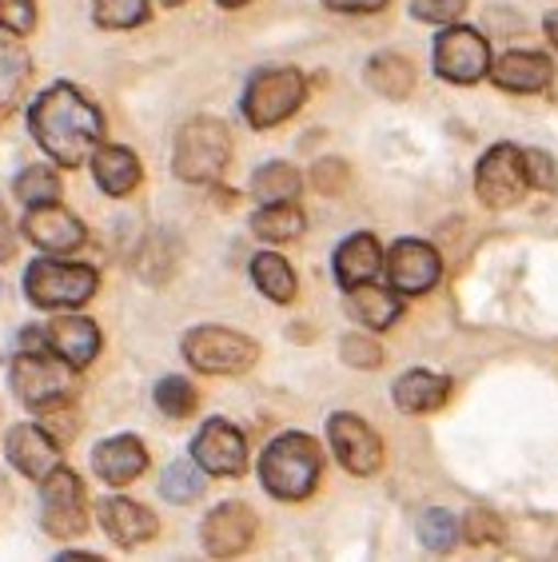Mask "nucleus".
Listing matches in <instances>:
<instances>
[{"label": "nucleus", "instance_id": "nucleus-1", "mask_svg": "<svg viewBox=\"0 0 558 562\" xmlns=\"http://www.w3.org/2000/svg\"><path fill=\"white\" fill-rule=\"evenodd\" d=\"M29 132L60 168H80L100 144L104 120L72 85H53L29 104Z\"/></svg>", "mask_w": 558, "mask_h": 562}, {"label": "nucleus", "instance_id": "nucleus-2", "mask_svg": "<svg viewBox=\"0 0 558 562\" xmlns=\"http://www.w3.org/2000/svg\"><path fill=\"white\" fill-rule=\"evenodd\" d=\"M323 471V451L312 435L288 431L271 439L264 459H259V483L264 491L283 503H300L315 491Z\"/></svg>", "mask_w": 558, "mask_h": 562}, {"label": "nucleus", "instance_id": "nucleus-3", "mask_svg": "<svg viewBox=\"0 0 558 562\" xmlns=\"http://www.w3.org/2000/svg\"><path fill=\"white\" fill-rule=\"evenodd\" d=\"M227 160H232V132L224 120L196 116L176 132L172 172L183 184H212L224 176Z\"/></svg>", "mask_w": 558, "mask_h": 562}, {"label": "nucleus", "instance_id": "nucleus-4", "mask_svg": "<svg viewBox=\"0 0 558 562\" xmlns=\"http://www.w3.org/2000/svg\"><path fill=\"white\" fill-rule=\"evenodd\" d=\"M100 288V276L88 263H65L56 260H36L24 271V295L44 307V312H72L85 307Z\"/></svg>", "mask_w": 558, "mask_h": 562}, {"label": "nucleus", "instance_id": "nucleus-5", "mask_svg": "<svg viewBox=\"0 0 558 562\" xmlns=\"http://www.w3.org/2000/svg\"><path fill=\"white\" fill-rule=\"evenodd\" d=\"M183 359L192 363L196 371H204V375H244V371L256 368L259 359V344L236 327H192L180 344Z\"/></svg>", "mask_w": 558, "mask_h": 562}, {"label": "nucleus", "instance_id": "nucleus-6", "mask_svg": "<svg viewBox=\"0 0 558 562\" xmlns=\"http://www.w3.org/2000/svg\"><path fill=\"white\" fill-rule=\"evenodd\" d=\"M308 97V80L295 68H264L252 76L244 92V116L252 128H276L291 112H300Z\"/></svg>", "mask_w": 558, "mask_h": 562}, {"label": "nucleus", "instance_id": "nucleus-7", "mask_svg": "<svg viewBox=\"0 0 558 562\" xmlns=\"http://www.w3.org/2000/svg\"><path fill=\"white\" fill-rule=\"evenodd\" d=\"M9 387L16 391V400H21L24 407L41 412L44 403L68 400V391H72V368H68L60 356H53L48 347H41V351H21L9 368Z\"/></svg>", "mask_w": 558, "mask_h": 562}, {"label": "nucleus", "instance_id": "nucleus-8", "mask_svg": "<svg viewBox=\"0 0 558 562\" xmlns=\"http://www.w3.org/2000/svg\"><path fill=\"white\" fill-rule=\"evenodd\" d=\"M41 522L44 530L60 542L80 539L88 530V503H85V483L68 471V467H56L53 475L44 479L41 491Z\"/></svg>", "mask_w": 558, "mask_h": 562}, {"label": "nucleus", "instance_id": "nucleus-9", "mask_svg": "<svg viewBox=\"0 0 558 562\" xmlns=\"http://www.w3.org/2000/svg\"><path fill=\"white\" fill-rule=\"evenodd\" d=\"M526 188H531V180H526V160L518 144H494L483 160H479L475 195L487 207H515L526 195Z\"/></svg>", "mask_w": 558, "mask_h": 562}, {"label": "nucleus", "instance_id": "nucleus-10", "mask_svg": "<svg viewBox=\"0 0 558 562\" xmlns=\"http://www.w3.org/2000/svg\"><path fill=\"white\" fill-rule=\"evenodd\" d=\"M435 72L451 85H475L491 72V48L475 29L451 24L447 33H439L435 41Z\"/></svg>", "mask_w": 558, "mask_h": 562}, {"label": "nucleus", "instance_id": "nucleus-11", "mask_svg": "<svg viewBox=\"0 0 558 562\" xmlns=\"http://www.w3.org/2000/svg\"><path fill=\"white\" fill-rule=\"evenodd\" d=\"M327 439H332L335 459L351 471V475H376L383 467V439L371 431V423H364L359 415H332L327 419Z\"/></svg>", "mask_w": 558, "mask_h": 562}, {"label": "nucleus", "instance_id": "nucleus-12", "mask_svg": "<svg viewBox=\"0 0 558 562\" xmlns=\"http://www.w3.org/2000/svg\"><path fill=\"white\" fill-rule=\"evenodd\" d=\"M192 459L204 467V475L236 479L247 467V439L227 419H208L196 435Z\"/></svg>", "mask_w": 558, "mask_h": 562}, {"label": "nucleus", "instance_id": "nucleus-13", "mask_svg": "<svg viewBox=\"0 0 558 562\" xmlns=\"http://www.w3.org/2000/svg\"><path fill=\"white\" fill-rule=\"evenodd\" d=\"M443 276L439 251L423 244V239H399L395 248L387 251V280L403 295H423L431 292Z\"/></svg>", "mask_w": 558, "mask_h": 562}, {"label": "nucleus", "instance_id": "nucleus-14", "mask_svg": "<svg viewBox=\"0 0 558 562\" xmlns=\"http://www.w3.org/2000/svg\"><path fill=\"white\" fill-rule=\"evenodd\" d=\"M24 236H29V244L53 251V256H68V251H76L85 244L88 232L68 207L48 200V204H33L24 212Z\"/></svg>", "mask_w": 558, "mask_h": 562}, {"label": "nucleus", "instance_id": "nucleus-15", "mask_svg": "<svg viewBox=\"0 0 558 562\" xmlns=\"http://www.w3.org/2000/svg\"><path fill=\"white\" fill-rule=\"evenodd\" d=\"M200 539H204V551L212 559H236L256 539V515L244 503H224V507H215L204 519Z\"/></svg>", "mask_w": 558, "mask_h": 562}, {"label": "nucleus", "instance_id": "nucleus-16", "mask_svg": "<svg viewBox=\"0 0 558 562\" xmlns=\"http://www.w3.org/2000/svg\"><path fill=\"white\" fill-rule=\"evenodd\" d=\"M4 454H9V463L16 467L24 479H33V483H44V479L60 467V447H56V439L44 431V427H33V423L12 427L9 439H4Z\"/></svg>", "mask_w": 558, "mask_h": 562}, {"label": "nucleus", "instance_id": "nucleus-17", "mask_svg": "<svg viewBox=\"0 0 558 562\" xmlns=\"http://www.w3.org/2000/svg\"><path fill=\"white\" fill-rule=\"evenodd\" d=\"M44 339H48V351L65 359L72 371L88 368L100 351V327L92 319H85V315H60V319H53Z\"/></svg>", "mask_w": 558, "mask_h": 562}, {"label": "nucleus", "instance_id": "nucleus-18", "mask_svg": "<svg viewBox=\"0 0 558 562\" xmlns=\"http://www.w3.org/2000/svg\"><path fill=\"white\" fill-rule=\"evenodd\" d=\"M100 527H104V535L116 547H140V542H148L152 535H156V515H152L148 507H140V503H132V498L124 495H112L100 503Z\"/></svg>", "mask_w": 558, "mask_h": 562}, {"label": "nucleus", "instance_id": "nucleus-19", "mask_svg": "<svg viewBox=\"0 0 558 562\" xmlns=\"http://www.w3.org/2000/svg\"><path fill=\"white\" fill-rule=\"evenodd\" d=\"M144 467H148V451L140 439L132 435H116V439H104V443L92 451V471H97L104 483L112 487H129L144 475Z\"/></svg>", "mask_w": 558, "mask_h": 562}, {"label": "nucleus", "instance_id": "nucleus-20", "mask_svg": "<svg viewBox=\"0 0 558 562\" xmlns=\"http://www.w3.org/2000/svg\"><path fill=\"white\" fill-rule=\"evenodd\" d=\"M494 85L506 92H543L555 80V65L543 53H506L503 60H491Z\"/></svg>", "mask_w": 558, "mask_h": 562}, {"label": "nucleus", "instance_id": "nucleus-21", "mask_svg": "<svg viewBox=\"0 0 558 562\" xmlns=\"http://www.w3.org/2000/svg\"><path fill=\"white\" fill-rule=\"evenodd\" d=\"M395 407L408 415H427V412H439L447 395H451V379L439 375V371H408V375L395 379Z\"/></svg>", "mask_w": 558, "mask_h": 562}, {"label": "nucleus", "instance_id": "nucleus-22", "mask_svg": "<svg viewBox=\"0 0 558 562\" xmlns=\"http://www.w3.org/2000/svg\"><path fill=\"white\" fill-rule=\"evenodd\" d=\"M379 268H383V251H379V239L371 232H355L335 251V280H339L344 292L355 283L376 280Z\"/></svg>", "mask_w": 558, "mask_h": 562}, {"label": "nucleus", "instance_id": "nucleus-23", "mask_svg": "<svg viewBox=\"0 0 558 562\" xmlns=\"http://www.w3.org/2000/svg\"><path fill=\"white\" fill-rule=\"evenodd\" d=\"M88 164H92V176L108 195H129L140 184V160L120 144H97Z\"/></svg>", "mask_w": 558, "mask_h": 562}, {"label": "nucleus", "instance_id": "nucleus-24", "mask_svg": "<svg viewBox=\"0 0 558 562\" xmlns=\"http://www.w3.org/2000/svg\"><path fill=\"white\" fill-rule=\"evenodd\" d=\"M347 312L359 319L364 327H376V331H383V327H391L403 315V303H399L395 292H387V288H379V283H355V288H347Z\"/></svg>", "mask_w": 558, "mask_h": 562}, {"label": "nucleus", "instance_id": "nucleus-25", "mask_svg": "<svg viewBox=\"0 0 558 562\" xmlns=\"http://www.w3.org/2000/svg\"><path fill=\"white\" fill-rule=\"evenodd\" d=\"M367 85L387 100H408L415 88V65L399 53H379L367 60Z\"/></svg>", "mask_w": 558, "mask_h": 562}, {"label": "nucleus", "instance_id": "nucleus-26", "mask_svg": "<svg viewBox=\"0 0 558 562\" xmlns=\"http://www.w3.org/2000/svg\"><path fill=\"white\" fill-rule=\"evenodd\" d=\"M33 76V60L21 44H12L0 36V120L16 109V100L24 97V85Z\"/></svg>", "mask_w": 558, "mask_h": 562}, {"label": "nucleus", "instance_id": "nucleus-27", "mask_svg": "<svg viewBox=\"0 0 558 562\" xmlns=\"http://www.w3.org/2000/svg\"><path fill=\"white\" fill-rule=\"evenodd\" d=\"M303 227H308V216H303L295 200H283V204H264L252 216V232L259 239H268V244H291V239L303 236Z\"/></svg>", "mask_w": 558, "mask_h": 562}, {"label": "nucleus", "instance_id": "nucleus-28", "mask_svg": "<svg viewBox=\"0 0 558 562\" xmlns=\"http://www.w3.org/2000/svg\"><path fill=\"white\" fill-rule=\"evenodd\" d=\"M252 280L271 303H291L295 300V271L283 256L276 251H259L256 260H252Z\"/></svg>", "mask_w": 558, "mask_h": 562}, {"label": "nucleus", "instance_id": "nucleus-29", "mask_svg": "<svg viewBox=\"0 0 558 562\" xmlns=\"http://www.w3.org/2000/svg\"><path fill=\"white\" fill-rule=\"evenodd\" d=\"M300 188H303L300 172L283 160L264 164V168L252 176V195H256L259 204H283V200H295Z\"/></svg>", "mask_w": 558, "mask_h": 562}, {"label": "nucleus", "instance_id": "nucleus-30", "mask_svg": "<svg viewBox=\"0 0 558 562\" xmlns=\"http://www.w3.org/2000/svg\"><path fill=\"white\" fill-rule=\"evenodd\" d=\"M160 491L168 503H192V498L204 495V467L196 459H176L160 475Z\"/></svg>", "mask_w": 558, "mask_h": 562}, {"label": "nucleus", "instance_id": "nucleus-31", "mask_svg": "<svg viewBox=\"0 0 558 562\" xmlns=\"http://www.w3.org/2000/svg\"><path fill=\"white\" fill-rule=\"evenodd\" d=\"M418 542L435 554H447L459 542V522H455L451 510L443 507H431L418 515Z\"/></svg>", "mask_w": 558, "mask_h": 562}, {"label": "nucleus", "instance_id": "nucleus-32", "mask_svg": "<svg viewBox=\"0 0 558 562\" xmlns=\"http://www.w3.org/2000/svg\"><path fill=\"white\" fill-rule=\"evenodd\" d=\"M16 195L21 204H48V200H60V172H53L48 164H29L21 176H16Z\"/></svg>", "mask_w": 558, "mask_h": 562}, {"label": "nucleus", "instance_id": "nucleus-33", "mask_svg": "<svg viewBox=\"0 0 558 562\" xmlns=\"http://www.w3.org/2000/svg\"><path fill=\"white\" fill-rule=\"evenodd\" d=\"M152 0H92V16L100 29H136L148 21Z\"/></svg>", "mask_w": 558, "mask_h": 562}, {"label": "nucleus", "instance_id": "nucleus-34", "mask_svg": "<svg viewBox=\"0 0 558 562\" xmlns=\"http://www.w3.org/2000/svg\"><path fill=\"white\" fill-rule=\"evenodd\" d=\"M156 407H160L168 419H188L196 412V387L188 379L168 375L156 383Z\"/></svg>", "mask_w": 558, "mask_h": 562}, {"label": "nucleus", "instance_id": "nucleus-35", "mask_svg": "<svg viewBox=\"0 0 558 562\" xmlns=\"http://www.w3.org/2000/svg\"><path fill=\"white\" fill-rule=\"evenodd\" d=\"M459 535L471 542V547H499V542H506L503 519H499L494 510H483V507L467 510V519L459 522Z\"/></svg>", "mask_w": 558, "mask_h": 562}, {"label": "nucleus", "instance_id": "nucleus-36", "mask_svg": "<svg viewBox=\"0 0 558 562\" xmlns=\"http://www.w3.org/2000/svg\"><path fill=\"white\" fill-rule=\"evenodd\" d=\"M339 356H344L347 368L376 371L379 363H383V347H379L371 336H344V344H339Z\"/></svg>", "mask_w": 558, "mask_h": 562}, {"label": "nucleus", "instance_id": "nucleus-37", "mask_svg": "<svg viewBox=\"0 0 558 562\" xmlns=\"http://www.w3.org/2000/svg\"><path fill=\"white\" fill-rule=\"evenodd\" d=\"M0 29L9 36H29L36 29V0H0Z\"/></svg>", "mask_w": 558, "mask_h": 562}, {"label": "nucleus", "instance_id": "nucleus-38", "mask_svg": "<svg viewBox=\"0 0 558 562\" xmlns=\"http://www.w3.org/2000/svg\"><path fill=\"white\" fill-rule=\"evenodd\" d=\"M41 427L53 435L56 443H68L76 435V412L68 400H56V403H44L41 407Z\"/></svg>", "mask_w": 558, "mask_h": 562}, {"label": "nucleus", "instance_id": "nucleus-39", "mask_svg": "<svg viewBox=\"0 0 558 562\" xmlns=\"http://www.w3.org/2000/svg\"><path fill=\"white\" fill-rule=\"evenodd\" d=\"M526 160V180H531V188H543V192H558V160L550 156V151H523Z\"/></svg>", "mask_w": 558, "mask_h": 562}, {"label": "nucleus", "instance_id": "nucleus-40", "mask_svg": "<svg viewBox=\"0 0 558 562\" xmlns=\"http://www.w3.org/2000/svg\"><path fill=\"white\" fill-rule=\"evenodd\" d=\"M312 184H315V192H323V195H339V192H347V184H351V168H347L344 160H320L312 168Z\"/></svg>", "mask_w": 558, "mask_h": 562}, {"label": "nucleus", "instance_id": "nucleus-41", "mask_svg": "<svg viewBox=\"0 0 558 562\" xmlns=\"http://www.w3.org/2000/svg\"><path fill=\"white\" fill-rule=\"evenodd\" d=\"M467 9V0H411V12L427 24H455Z\"/></svg>", "mask_w": 558, "mask_h": 562}, {"label": "nucleus", "instance_id": "nucleus-42", "mask_svg": "<svg viewBox=\"0 0 558 562\" xmlns=\"http://www.w3.org/2000/svg\"><path fill=\"white\" fill-rule=\"evenodd\" d=\"M323 4L335 12H379V9H387L391 0H323Z\"/></svg>", "mask_w": 558, "mask_h": 562}, {"label": "nucleus", "instance_id": "nucleus-43", "mask_svg": "<svg viewBox=\"0 0 558 562\" xmlns=\"http://www.w3.org/2000/svg\"><path fill=\"white\" fill-rule=\"evenodd\" d=\"M16 256V232H12L9 216L0 212V263H9Z\"/></svg>", "mask_w": 558, "mask_h": 562}, {"label": "nucleus", "instance_id": "nucleus-44", "mask_svg": "<svg viewBox=\"0 0 558 562\" xmlns=\"http://www.w3.org/2000/svg\"><path fill=\"white\" fill-rule=\"evenodd\" d=\"M543 29H547L550 44H555V48H558V12H550V16H547V24H543Z\"/></svg>", "mask_w": 558, "mask_h": 562}, {"label": "nucleus", "instance_id": "nucleus-45", "mask_svg": "<svg viewBox=\"0 0 558 562\" xmlns=\"http://www.w3.org/2000/svg\"><path fill=\"white\" fill-rule=\"evenodd\" d=\"M215 4H224V9H244L247 0H215Z\"/></svg>", "mask_w": 558, "mask_h": 562}, {"label": "nucleus", "instance_id": "nucleus-46", "mask_svg": "<svg viewBox=\"0 0 558 562\" xmlns=\"http://www.w3.org/2000/svg\"><path fill=\"white\" fill-rule=\"evenodd\" d=\"M164 4H183V0H164Z\"/></svg>", "mask_w": 558, "mask_h": 562}]
</instances>
